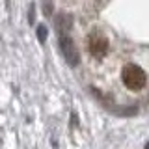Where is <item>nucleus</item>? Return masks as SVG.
Instances as JSON below:
<instances>
[{"mask_svg":"<svg viewBox=\"0 0 149 149\" xmlns=\"http://www.w3.org/2000/svg\"><path fill=\"white\" fill-rule=\"evenodd\" d=\"M63 2L71 8H77V9H88L93 6H99L102 0H63Z\"/></svg>","mask_w":149,"mask_h":149,"instance_id":"obj_4","label":"nucleus"},{"mask_svg":"<svg viewBox=\"0 0 149 149\" xmlns=\"http://www.w3.org/2000/svg\"><path fill=\"white\" fill-rule=\"evenodd\" d=\"M110 50V41H108V36L104 34L102 30H93L88 34L86 37V52L91 60L95 62H101V60L106 58Z\"/></svg>","mask_w":149,"mask_h":149,"instance_id":"obj_2","label":"nucleus"},{"mask_svg":"<svg viewBox=\"0 0 149 149\" xmlns=\"http://www.w3.org/2000/svg\"><path fill=\"white\" fill-rule=\"evenodd\" d=\"M121 82L130 91H142L147 86V71L142 65L129 62L121 69Z\"/></svg>","mask_w":149,"mask_h":149,"instance_id":"obj_1","label":"nucleus"},{"mask_svg":"<svg viewBox=\"0 0 149 149\" xmlns=\"http://www.w3.org/2000/svg\"><path fill=\"white\" fill-rule=\"evenodd\" d=\"M37 34H39V39L43 41L45 37H47V30H45V26H39V28H37Z\"/></svg>","mask_w":149,"mask_h":149,"instance_id":"obj_5","label":"nucleus"},{"mask_svg":"<svg viewBox=\"0 0 149 149\" xmlns=\"http://www.w3.org/2000/svg\"><path fill=\"white\" fill-rule=\"evenodd\" d=\"M60 47H62V52L65 56V60H67L69 63H77V60H78V56H77V50H74V43L69 37H62L60 39Z\"/></svg>","mask_w":149,"mask_h":149,"instance_id":"obj_3","label":"nucleus"},{"mask_svg":"<svg viewBox=\"0 0 149 149\" xmlns=\"http://www.w3.org/2000/svg\"><path fill=\"white\" fill-rule=\"evenodd\" d=\"M146 149H149V143H147V146H146Z\"/></svg>","mask_w":149,"mask_h":149,"instance_id":"obj_6","label":"nucleus"}]
</instances>
